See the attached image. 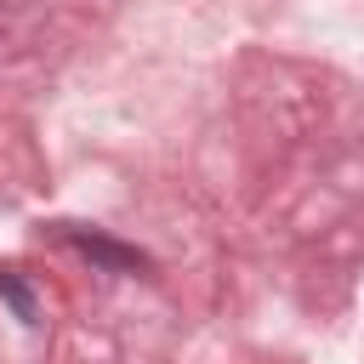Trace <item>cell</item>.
I'll use <instances>...</instances> for the list:
<instances>
[{"label": "cell", "mask_w": 364, "mask_h": 364, "mask_svg": "<svg viewBox=\"0 0 364 364\" xmlns=\"http://www.w3.org/2000/svg\"><path fill=\"white\" fill-rule=\"evenodd\" d=\"M0 296H6L11 307H17V318H23V324H34V296H28V290H23V284H17L11 273H0Z\"/></svg>", "instance_id": "cell-1"}]
</instances>
